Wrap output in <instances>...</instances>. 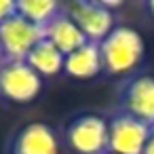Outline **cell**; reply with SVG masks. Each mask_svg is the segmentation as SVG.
<instances>
[{"mask_svg":"<svg viewBox=\"0 0 154 154\" xmlns=\"http://www.w3.org/2000/svg\"><path fill=\"white\" fill-rule=\"evenodd\" d=\"M101 72L106 76H120L133 72L146 53L141 34L131 26H114V30L99 42Z\"/></svg>","mask_w":154,"mask_h":154,"instance_id":"1","label":"cell"},{"mask_svg":"<svg viewBox=\"0 0 154 154\" xmlns=\"http://www.w3.org/2000/svg\"><path fill=\"white\" fill-rule=\"evenodd\" d=\"M63 137L74 154H106L108 118L97 112H80L68 120Z\"/></svg>","mask_w":154,"mask_h":154,"instance_id":"2","label":"cell"},{"mask_svg":"<svg viewBox=\"0 0 154 154\" xmlns=\"http://www.w3.org/2000/svg\"><path fill=\"white\" fill-rule=\"evenodd\" d=\"M118 110L154 125V72H137L127 76L118 91Z\"/></svg>","mask_w":154,"mask_h":154,"instance_id":"3","label":"cell"},{"mask_svg":"<svg viewBox=\"0 0 154 154\" xmlns=\"http://www.w3.org/2000/svg\"><path fill=\"white\" fill-rule=\"evenodd\" d=\"M42 91V76L28 61L0 63V97L13 103H30Z\"/></svg>","mask_w":154,"mask_h":154,"instance_id":"4","label":"cell"},{"mask_svg":"<svg viewBox=\"0 0 154 154\" xmlns=\"http://www.w3.org/2000/svg\"><path fill=\"white\" fill-rule=\"evenodd\" d=\"M148 135H150V125L118 108L108 116V152L141 154Z\"/></svg>","mask_w":154,"mask_h":154,"instance_id":"5","label":"cell"},{"mask_svg":"<svg viewBox=\"0 0 154 154\" xmlns=\"http://www.w3.org/2000/svg\"><path fill=\"white\" fill-rule=\"evenodd\" d=\"M66 13L91 42H101L114 30V13L103 0H76L66 7Z\"/></svg>","mask_w":154,"mask_h":154,"instance_id":"6","label":"cell"},{"mask_svg":"<svg viewBox=\"0 0 154 154\" xmlns=\"http://www.w3.org/2000/svg\"><path fill=\"white\" fill-rule=\"evenodd\" d=\"M42 38L45 30L30 23L17 13L0 23V45H2L5 61H26L28 53Z\"/></svg>","mask_w":154,"mask_h":154,"instance_id":"7","label":"cell"},{"mask_svg":"<svg viewBox=\"0 0 154 154\" xmlns=\"http://www.w3.org/2000/svg\"><path fill=\"white\" fill-rule=\"evenodd\" d=\"M7 150L9 154H59L61 141L55 127L45 120H34L13 133Z\"/></svg>","mask_w":154,"mask_h":154,"instance_id":"8","label":"cell"},{"mask_svg":"<svg viewBox=\"0 0 154 154\" xmlns=\"http://www.w3.org/2000/svg\"><path fill=\"white\" fill-rule=\"evenodd\" d=\"M45 30V38L51 40L63 55H70L74 53L76 49H80L87 40V36L80 32V28L70 19V15L66 13V7L42 28Z\"/></svg>","mask_w":154,"mask_h":154,"instance_id":"9","label":"cell"},{"mask_svg":"<svg viewBox=\"0 0 154 154\" xmlns=\"http://www.w3.org/2000/svg\"><path fill=\"white\" fill-rule=\"evenodd\" d=\"M63 72L72 78H93L101 74V53L99 42H85L74 53L66 55L63 59Z\"/></svg>","mask_w":154,"mask_h":154,"instance_id":"10","label":"cell"},{"mask_svg":"<svg viewBox=\"0 0 154 154\" xmlns=\"http://www.w3.org/2000/svg\"><path fill=\"white\" fill-rule=\"evenodd\" d=\"M63 59H66V55L47 38L36 42L34 49L26 57L28 66L32 70H36L40 76H55V74L63 72Z\"/></svg>","mask_w":154,"mask_h":154,"instance_id":"11","label":"cell"},{"mask_svg":"<svg viewBox=\"0 0 154 154\" xmlns=\"http://www.w3.org/2000/svg\"><path fill=\"white\" fill-rule=\"evenodd\" d=\"M61 9L63 5H59L57 0H19L17 2V15L38 28H45Z\"/></svg>","mask_w":154,"mask_h":154,"instance_id":"12","label":"cell"},{"mask_svg":"<svg viewBox=\"0 0 154 154\" xmlns=\"http://www.w3.org/2000/svg\"><path fill=\"white\" fill-rule=\"evenodd\" d=\"M17 13V2L15 0H0V23L7 21Z\"/></svg>","mask_w":154,"mask_h":154,"instance_id":"13","label":"cell"},{"mask_svg":"<svg viewBox=\"0 0 154 154\" xmlns=\"http://www.w3.org/2000/svg\"><path fill=\"white\" fill-rule=\"evenodd\" d=\"M141 154H154V125L150 127V135H148V141H146V148Z\"/></svg>","mask_w":154,"mask_h":154,"instance_id":"14","label":"cell"},{"mask_svg":"<svg viewBox=\"0 0 154 154\" xmlns=\"http://www.w3.org/2000/svg\"><path fill=\"white\" fill-rule=\"evenodd\" d=\"M146 11H148L150 17L154 19V0H148V2H146Z\"/></svg>","mask_w":154,"mask_h":154,"instance_id":"15","label":"cell"},{"mask_svg":"<svg viewBox=\"0 0 154 154\" xmlns=\"http://www.w3.org/2000/svg\"><path fill=\"white\" fill-rule=\"evenodd\" d=\"M5 61V53H2V45H0V63Z\"/></svg>","mask_w":154,"mask_h":154,"instance_id":"16","label":"cell"},{"mask_svg":"<svg viewBox=\"0 0 154 154\" xmlns=\"http://www.w3.org/2000/svg\"><path fill=\"white\" fill-rule=\"evenodd\" d=\"M106 154H114V152H106Z\"/></svg>","mask_w":154,"mask_h":154,"instance_id":"17","label":"cell"}]
</instances>
